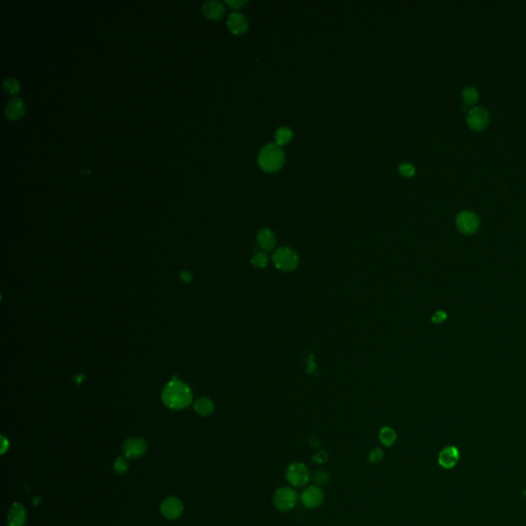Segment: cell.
Returning <instances> with one entry per match:
<instances>
[{
	"label": "cell",
	"mask_w": 526,
	"mask_h": 526,
	"mask_svg": "<svg viewBox=\"0 0 526 526\" xmlns=\"http://www.w3.org/2000/svg\"><path fill=\"white\" fill-rule=\"evenodd\" d=\"M285 154L281 146L275 143L263 146L258 154L259 167L268 173L278 172L284 165Z\"/></svg>",
	"instance_id": "cell-2"
},
{
	"label": "cell",
	"mask_w": 526,
	"mask_h": 526,
	"mask_svg": "<svg viewBox=\"0 0 526 526\" xmlns=\"http://www.w3.org/2000/svg\"><path fill=\"white\" fill-rule=\"evenodd\" d=\"M293 137L292 130L288 126H281L277 129L275 138H276V144L279 146H283L288 144Z\"/></svg>",
	"instance_id": "cell-19"
},
{
	"label": "cell",
	"mask_w": 526,
	"mask_h": 526,
	"mask_svg": "<svg viewBox=\"0 0 526 526\" xmlns=\"http://www.w3.org/2000/svg\"><path fill=\"white\" fill-rule=\"evenodd\" d=\"M315 371H316V364L314 363V359H313V358H310V359H309L308 372H309V373H314Z\"/></svg>",
	"instance_id": "cell-30"
},
{
	"label": "cell",
	"mask_w": 526,
	"mask_h": 526,
	"mask_svg": "<svg viewBox=\"0 0 526 526\" xmlns=\"http://www.w3.org/2000/svg\"><path fill=\"white\" fill-rule=\"evenodd\" d=\"M462 96L465 102V105H473L477 103L479 99V93L473 86H467L462 91Z\"/></svg>",
	"instance_id": "cell-20"
},
{
	"label": "cell",
	"mask_w": 526,
	"mask_h": 526,
	"mask_svg": "<svg viewBox=\"0 0 526 526\" xmlns=\"http://www.w3.org/2000/svg\"><path fill=\"white\" fill-rule=\"evenodd\" d=\"M273 262L275 267L284 273L295 271L299 266L298 254L289 247H281L273 254Z\"/></svg>",
	"instance_id": "cell-3"
},
{
	"label": "cell",
	"mask_w": 526,
	"mask_h": 526,
	"mask_svg": "<svg viewBox=\"0 0 526 526\" xmlns=\"http://www.w3.org/2000/svg\"><path fill=\"white\" fill-rule=\"evenodd\" d=\"M328 457H329V455H328L327 451H325V450H319V451H318V452L313 456V461H314L315 463L319 464V465H323V464H325V463L328 461Z\"/></svg>",
	"instance_id": "cell-26"
},
{
	"label": "cell",
	"mask_w": 526,
	"mask_h": 526,
	"mask_svg": "<svg viewBox=\"0 0 526 526\" xmlns=\"http://www.w3.org/2000/svg\"><path fill=\"white\" fill-rule=\"evenodd\" d=\"M227 25L233 33L243 34L248 28V21L243 14L235 12L228 16Z\"/></svg>",
	"instance_id": "cell-14"
},
{
	"label": "cell",
	"mask_w": 526,
	"mask_h": 526,
	"mask_svg": "<svg viewBox=\"0 0 526 526\" xmlns=\"http://www.w3.org/2000/svg\"><path fill=\"white\" fill-rule=\"evenodd\" d=\"M378 439L385 447H391L397 440V433L390 426H383L378 433Z\"/></svg>",
	"instance_id": "cell-17"
},
{
	"label": "cell",
	"mask_w": 526,
	"mask_h": 526,
	"mask_svg": "<svg viewBox=\"0 0 526 526\" xmlns=\"http://www.w3.org/2000/svg\"><path fill=\"white\" fill-rule=\"evenodd\" d=\"M285 476L288 483L294 487L305 486L311 479L309 468L301 462H294L290 464L286 470Z\"/></svg>",
	"instance_id": "cell-5"
},
{
	"label": "cell",
	"mask_w": 526,
	"mask_h": 526,
	"mask_svg": "<svg viewBox=\"0 0 526 526\" xmlns=\"http://www.w3.org/2000/svg\"><path fill=\"white\" fill-rule=\"evenodd\" d=\"M480 220L472 211H463L456 216V226L465 235H472L479 228Z\"/></svg>",
	"instance_id": "cell-7"
},
{
	"label": "cell",
	"mask_w": 526,
	"mask_h": 526,
	"mask_svg": "<svg viewBox=\"0 0 526 526\" xmlns=\"http://www.w3.org/2000/svg\"><path fill=\"white\" fill-rule=\"evenodd\" d=\"M315 481H316V483H317V486L318 485H325V484L328 483V481H329V475L327 473L319 471L316 474Z\"/></svg>",
	"instance_id": "cell-27"
},
{
	"label": "cell",
	"mask_w": 526,
	"mask_h": 526,
	"mask_svg": "<svg viewBox=\"0 0 526 526\" xmlns=\"http://www.w3.org/2000/svg\"><path fill=\"white\" fill-rule=\"evenodd\" d=\"M258 246L265 251H272L277 245V238L274 232L269 228H262L256 236Z\"/></svg>",
	"instance_id": "cell-13"
},
{
	"label": "cell",
	"mask_w": 526,
	"mask_h": 526,
	"mask_svg": "<svg viewBox=\"0 0 526 526\" xmlns=\"http://www.w3.org/2000/svg\"><path fill=\"white\" fill-rule=\"evenodd\" d=\"M146 449L147 444L141 438H130L123 443L122 446V451L126 458L140 457L146 452Z\"/></svg>",
	"instance_id": "cell-9"
},
{
	"label": "cell",
	"mask_w": 526,
	"mask_h": 526,
	"mask_svg": "<svg viewBox=\"0 0 526 526\" xmlns=\"http://www.w3.org/2000/svg\"><path fill=\"white\" fill-rule=\"evenodd\" d=\"M160 512L165 518L175 520L182 515L183 505L177 498H168L161 503Z\"/></svg>",
	"instance_id": "cell-10"
},
{
	"label": "cell",
	"mask_w": 526,
	"mask_h": 526,
	"mask_svg": "<svg viewBox=\"0 0 526 526\" xmlns=\"http://www.w3.org/2000/svg\"><path fill=\"white\" fill-rule=\"evenodd\" d=\"M225 4L228 5L233 9H240L241 7L246 5L247 2L246 0H226Z\"/></svg>",
	"instance_id": "cell-28"
},
{
	"label": "cell",
	"mask_w": 526,
	"mask_h": 526,
	"mask_svg": "<svg viewBox=\"0 0 526 526\" xmlns=\"http://www.w3.org/2000/svg\"><path fill=\"white\" fill-rule=\"evenodd\" d=\"M128 468H129L128 462L126 461V457H123V456L117 457V459L115 461V463L113 465V470L118 475H124L128 471Z\"/></svg>",
	"instance_id": "cell-22"
},
{
	"label": "cell",
	"mask_w": 526,
	"mask_h": 526,
	"mask_svg": "<svg viewBox=\"0 0 526 526\" xmlns=\"http://www.w3.org/2000/svg\"><path fill=\"white\" fill-rule=\"evenodd\" d=\"M4 87H5V90L8 93L16 94V93H18V91L20 89V84H19V81L16 78H14V77H7L4 80Z\"/></svg>",
	"instance_id": "cell-23"
},
{
	"label": "cell",
	"mask_w": 526,
	"mask_h": 526,
	"mask_svg": "<svg viewBox=\"0 0 526 526\" xmlns=\"http://www.w3.org/2000/svg\"><path fill=\"white\" fill-rule=\"evenodd\" d=\"M459 459V451L454 446H447L443 448L439 455H438V463L446 470L452 469L458 463Z\"/></svg>",
	"instance_id": "cell-11"
},
{
	"label": "cell",
	"mask_w": 526,
	"mask_h": 526,
	"mask_svg": "<svg viewBox=\"0 0 526 526\" xmlns=\"http://www.w3.org/2000/svg\"><path fill=\"white\" fill-rule=\"evenodd\" d=\"M268 262H269V257L266 253H263V252L256 253L252 257V260H251L252 266L255 269H265L268 265Z\"/></svg>",
	"instance_id": "cell-21"
},
{
	"label": "cell",
	"mask_w": 526,
	"mask_h": 526,
	"mask_svg": "<svg viewBox=\"0 0 526 526\" xmlns=\"http://www.w3.org/2000/svg\"><path fill=\"white\" fill-rule=\"evenodd\" d=\"M399 172L404 177H412L415 174V168L409 162H403L399 166Z\"/></svg>",
	"instance_id": "cell-25"
},
{
	"label": "cell",
	"mask_w": 526,
	"mask_h": 526,
	"mask_svg": "<svg viewBox=\"0 0 526 526\" xmlns=\"http://www.w3.org/2000/svg\"><path fill=\"white\" fill-rule=\"evenodd\" d=\"M24 103L20 98L11 99L6 106V114L11 119H16L20 117L24 112Z\"/></svg>",
	"instance_id": "cell-16"
},
{
	"label": "cell",
	"mask_w": 526,
	"mask_h": 526,
	"mask_svg": "<svg viewBox=\"0 0 526 526\" xmlns=\"http://www.w3.org/2000/svg\"><path fill=\"white\" fill-rule=\"evenodd\" d=\"M467 122L474 130H481L487 126L489 122V113L482 106H476L468 111Z\"/></svg>",
	"instance_id": "cell-8"
},
{
	"label": "cell",
	"mask_w": 526,
	"mask_h": 526,
	"mask_svg": "<svg viewBox=\"0 0 526 526\" xmlns=\"http://www.w3.org/2000/svg\"><path fill=\"white\" fill-rule=\"evenodd\" d=\"M299 497L292 486L279 487L273 497V504L280 512H289L298 504Z\"/></svg>",
	"instance_id": "cell-4"
},
{
	"label": "cell",
	"mask_w": 526,
	"mask_h": 526,
	"mask_svg": "<svg viewBox=\"0 0 526 526\" xmlns=\"http://www.w3.org/2000/svg\"><path fill=\"white\" fill-rule=\"evenodd\" d=\"M181 279L185 282H190L191 281V274L188 273V272H183L181 273Z\"/></svg>",
	"instance_id": "cell-31"
},
{
	"label": "cell",
	"mask_w": 526,
	"mask_h": 526,
	"mask_svg": "<svg viewBox=\"0 0 526 526\" xmlns=\"http://www.w3.org/2000/svg\"><path fill=\"white\" fill-rule=\"evenodd\" d=\"M325 501L324 491L317 485L305 487L300 495L301 504L308 509H317Z\"/></svg>",
	"instance_id": "cell-6"
},
{
	"label": "cell",
	"mask_w": 526,
	"mask_h": 526,
	"mask_svg": "<svg viewBox=\"0 0 526 526\" xmlns=\"http://www.w3.org/2000/svg\"><path fill=\"white\" fill-rule=\"evenodd\" d=\"M27 520L26 509L21 504H14L8 515L9 526H25Z\"/></svg>",
	"instance_id": "cell-12"
},
{
	"label": "cell",
	"mask_w": 526,
	"mask_h": 526,
	"mask_svg": "<svg viewBox=\"0 0 526 526\" xmlns=\"http://www.w3.org/2000/svg\"><path fill=\"white\" fill-rule=\"evenodd\" d=\"M384 457V453H383V450L376 447V448H373L370 452H369V462L371 464H379Z\"/></svg>",
	"instance_id": "cell-24"
},
{
	"label": "cell",
	"mask_w": 526,
	"mask_h": 526,
	"mask_svg": "<svg viewBox=\"0 0 526 526\" xmlns=\"http://www.w3.org/2000/svg\"><path fill=\"white\" fill-rule=\"evenodd\" d=\"M194 410L202 416H208L214 411V404L208 398H200L194 403Z\"/></svg>",
	"instance_id": "cell-18"
},
{
	"label": "cell",
	"mask_w": 526,
	"mask_h": 526,
	"mask_svg": "<svg viewBox=\"0 0 526 526\" xmlns=\"http://www.w3.org/2000/svg\"><path fill=\"white\" fill-rule=\"evenodd\" d=\"M8 448H9V441L3 436V452L2 453L4 454Z\"/></svg>",
	"instance_id": "cell-32"
},
{
	"label": "cell",
	"mask_w": 526,
	"mask_h": 526,
	"mask_svg": "<svg viewBox=\"0 0 526 526\" xmlns=\"http://www.w3.org/2000/svg\"><path fill=\"white\" fill-rule=\"evenodd\" d=\"M203 12L209 19L219 20L224 14V7L220 2L216 0H208L203 4Z\"/></svg>",
	"instance_id": "cell-15"
},
{
	"label": "cell",
	"mask_w": 526,
	"mask_h": 526,
	"mask_svg": "<svg viewBox=\"0 0 526 526\" xmlns=\"http://www.w3.org/2000/svg\"><path fill=\"white\" fill-rule=\"evenodd\" d=\"M191 399L192 394L189 387L176 377H174L172 381L166 385L162 391V401L165 405L174 410H180L187 407L191 403Z\"/></svg>",
	"instance_id": "cell-1"
},
{
	"label": "cell",
	"mask_w": 526,
	"mask_h": 526,
	"mask_svg": "<svg viewBox=\"0 0 526 526\" xmlns=\"http://www.w3.org/2000/svg\"><path fill=\"white\" fill-rule=\"evenodd\" d=\"M445 319H446V314H445L444 312H442V311H439V312H437V313L433 316L432 321H433L434 323L439 324V323H442Z\"/></svg>",
	"instance_id": "cell-29"
}]
</instances>
